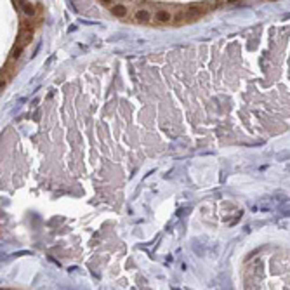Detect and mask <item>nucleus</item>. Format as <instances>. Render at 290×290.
<instances>
[{"label": "nucleus", "instance_id": "obj_2", "mask_svg": "<svg viewBox=\"0 0 290 290\" xmlns=\"http://www.w3.org/2000/svg\"><path fill=\"white\" fill-rule=\"evenodd\" d=\"M134 19H136L137 23H149V21L153 19V16H151V12H149L148 9H137V10L134 12Z\"/></svg>", "mask_w": 290, "mask_h": 290}, {"label": "nucleus", "instance_id": "obj_8", "mask_svg": "<svg viewBox=\"0 0 290 290\" xmlns=\"http://www.w3.org/2000/svg\"><path fill=\"white\" fill-rule=\"evenodd\" d=\"M229 2H235V0H229Z\"/></svg>", "mask_w": 290, "mask_h": 290}, {"label": "nucleus", "instance_id": "obj_3", "mask_svg": "<svg viewBox=\"0 0 290 290\" xmlns=\"http://www.w3.org/2000/svg\"><path fill=\"white\" fill-rule=\"evenodd\" d=\"M111 12H113L116 17H125V16L129 14V7L123 5V3H115V5H111Z\"/></svg>", "mask_w": 290, "mask_h": 290}, {"label": "nucleus", "instance_id": "obj_7", "mask_svg": "<svg viewBox=\"0 0 290 290\" xmlns=\"http://www.w3.org/2000/svg\"><path fill=\"white\" fill-rule=\"evenodd\" d=\"M113 0H101V3H111Z\"/></svg>", "mask_w": 290, "mask_h": 290}, {"label": "nucleus", "instance_id": "obj_6", "mask_svg": "<svg viewBox=\"0 0 290 290\" xmlns=\"http://www.w3.org/2000/svg\"><path fill=\"white\" fill-rule=\"evenodd\" d=\"M23 47H24V45H19V47H16V49L12 50V57H14V59L21 56V52H23Z\"/></svg>", "mask_w": 290, "mask_h": 290}, {"label": "nucleus", "instance_id": "obj_4", "mask_svg": "<svg viewBox=\"0 0 290 290\" xmlns=\"http://www.w3.org/2000/svg\"><path fill=\"white\" fill-rule=\"evenodd\" d=\"M30 40H31V31H23L19 38V45H26Z\"/></svg>", "mask_w": 290, "mask_h": 290}, {"label": "nucleus", "instance_id": "obj_1", "mask_svg": "<svg viewBox=\"0 0 290 290\" xmlns=\"http://www.w3.org/2000/svg\"><path fill=\"white\" fill-rule=\"evenodd\" d=\"M153 21H155V23H160V24H167V23L176 21V17H174V14H172L170 10H167V9H158V10L153 14Z\"/></svg>", "mask_w": 290, "mask_h": 290}, {"label": "nucleus", "instance_id": "obj_5", "mask_svg": "<svg viewBox=\"0 0 290 290\" xmlns=\"http://www.w3.org/2000/svg\"><path fill=\"white\" fill-rule=\"evenodd\" d=\"M21 7H23V10H24L28 16H33V14H35V9H33L31 3H28V2H21Z\"/></svg>", "mask_w": 290, "mask_h": 290}]
</instances>
